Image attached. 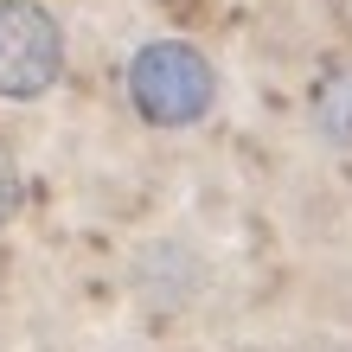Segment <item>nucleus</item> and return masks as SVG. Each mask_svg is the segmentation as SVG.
<instances>
[{"label":"nucleus","instance_id":"1","mask_svg":"<svg viewBox=\"0 0 352 352\" xmlns=\"http://www.w3.org/2000/svg\"><path fill=\"white\" fill-rule=\"evenodd\" d=\"M129 96L148 122H167V129L192 122L212 109V65L192 45H179V38H160L129 65Z\"/></svg>","mask_w":352,"mask_h":352},{"label":"nucleus","instance_id":"2","mask_svg":"<svg viewBox=\"0 0 352 352\" xmlns=\"http://www.w3.org/2000/svg\"><path fill=\"white\" fill-rule=\"evenodd\" d=\"M58 58H65L58 19L32 0H0V96H38L58 77Z\"/></svg>","mask_w":352,"mask_h":352},{"label":"nucleus","instance_id":"3","mask_svg":"<svg viewBox=\"0 0 352 352\" xmlns=\"http://www.w3.org/2000/svg\"><path fill=\"white\" fill-rule=\"evenodd\" d=\"M13 199H19V173H13V160L0 154V218L13 212Z\"/></svg>","mask_w":352,"mask_h":352}]
</instances>
